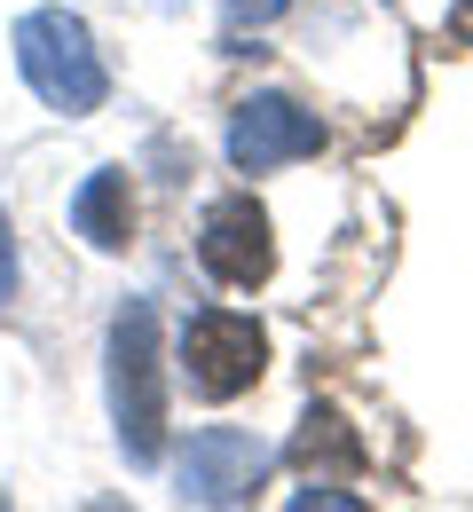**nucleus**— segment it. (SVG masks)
I'll list each match as a JSON object with an SVG mask.
<instances>
[{"mask_svg":"<svg viewBox=\"0 0 473 512\" xmlns=\"http://www.w3.org/2000/svg\"><path fill=\"white\" fill-rule=\"evenodd\" d=\"M198 260L221 276V284H229V292H253V284H269V268H276L269 213H261L253 197H221V205H205Z\"/></svg>","mask_w":473,"mask_h":512,"instance_id":"nucleus-6","label":"nucleus"},{"mask_svg":"<svg viewBox=\"0 0 473 512\" xmlns=\"http://www.w3.org/2000/svg\"><path fill=\"white\" fill-rule=\"evenodd\" d=\"M16 292V245H8V229H0V300Z\"/></svg>","mask_w":473,"mask_h":512,"instance_id":"nucleus-10","label":"nucleus"},{"mask_svg":"<svg viewBox=\"0 0 473 512\" xmlns=\"http://www.w3.org/2000/svg\"><path fill=\"white\" fill-rule=\"evenodd\" d=\"M466 8H473V0H466Z\"/></svg>","mask_w":473,"mask_h":512,"instance_id":"nucleus-11","label":"nucleus"},{"mask_svg":"<svg viewBox=\"0 0 473 512\" xmlns=\"http://www.w3.org/2000/svg\"><path fill=\"white\" fill-rule=\"evenodd\" d=\"M292 0H229V24L245 32V24H269V16H284Z\"/></svg>","mask_w":473,"mask_h":512,"instance_id":"nucleus-9","label":"nucleus"},{"mask_svg":"<svg viewBox=\"0 0 473 512\" xmlns=\"http://www.w3.org/2000/svg\"><path fill=\"white\" fill-rule=\"evenodd\" d=\"M71 229L87 237V245H103V253H119L127 237H135V197H127V174H87V190L71 197Z\"/></svg>","mask_w":473,"mask_h":512,"instance_id":"nucleus-7","label":"nucleus"},{"mask_svg":"<svg viewBox=\"0 0 473 512\" xmlns=\"http://www.w3.org/2000/svg\"><path fill=\"white\" fill-rule=\"evenodd\" d=\"M16 64H24V79H32V95H40L48 111H71V119L95 111V103L111 95L87 24L64 16V8H32V16L16 24Z\"/></svg>","mask_w":473,"mask_h":512,"instance_id":"nucleus-2","label":"nucleus"},{"mask_svg":"<svg viewBox=\"0 0 473 512\" xmlns=\"http://www.w3.org/2000/svg\"><path fill=\"white\" fill-rule=\"evenodd\" d=\"M158 316L150 300H127L111 323V418H119V442L135 465H158L166 449V379H158Z\"/></svg>","mask_w":473,"mask_h":512,"instance_id":"nucleus-1","label":"nucleus"},{"mask_svg":"<svg viewBox=\"0 0 473 512\" xmlns=\"http://www.w3.org/2000/svg\"><path fill=\"white\" fill-rule=\"evenodd\" d=\"M269 473V449L253 442L245 426H198L182 457H174V481H182V505H245Z\"/></svg>","mask_w":473,"mask_h":512,"instance_id":"nucleus-4","label":"nucleus"},{"mask_svg":"<svg viewBox=\"0 0 473 512\" xmlns=\"http://www.w3.org/2000/svg\"><path fill=\"white\" fill-rule=\"evenodd\" d=\"M292 465H308V473H316V465L355 473V465H363V442L347 434L339 410H308V418H300V442H292Z\"/></svg>","mask_w":473,"mask_h":512,"instance_id":"nucleus-8","label":"nucleus"},{"mask_svg":"<svg viewBox=\"0 0 473 512\" xmlns=\"http://www.w3.org/2000/svg\"><path fill=\"white\" fill-rule=\"evenodd\" d=\"M261 363H269V339H261V323H253V316L198 308V316L182 323V379L198 386L205 402L245 394V386L261 379Z\"/></svg>","mask_w":473,"mask_h":512,"instance_id":"nucleus-3","label":"nucleus"},{"mask_svg":"<svg viewBox=\"0 0 473 512\" xmlns=\"http://www.w3.org/2000/svg\"><path fill=\"white\" fill-rule=\"evenodd\" d=\"M324 150V119L292 95H253L237 119H229V166L237 174H276L292 158H316Z\"/></svg>","mask_w":473,"mask_h":512,"instance_id":"nucleus-5","label":"nucleus"}]
</instances>
